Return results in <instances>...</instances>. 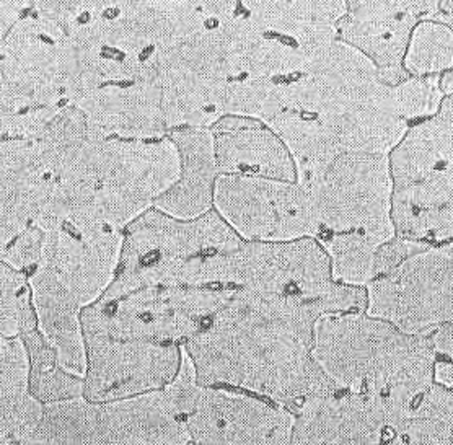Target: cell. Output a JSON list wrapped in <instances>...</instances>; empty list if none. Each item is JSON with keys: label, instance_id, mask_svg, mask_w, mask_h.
I'll use <instances>...</instances> for the list:
<instances>
[{"label": "cell", "instance_id": "cell-1", "mask_svg": "<svg viewBox=\"0 0 453 445\" xmlns=\"http://www.w3.org/2000/svg\"><path fill=\"white\" fill-rule=\"evenodd\" d=\"M319 302L237 289L203 332L183 344L196 382L269 398L290 411L341 390L315 356Z\"/></svg>", "mask_w": 453, "mask_h": 445}, {"label": "cell", "instance_id": "cell-2", "mask_svg": "<svg viewBox=\"0 0 453 445\" xmlns=\"http://www.w3.org/2000/svg\"><path fill=\"white\" fill-rule=\"evenodd\" d=\"M180 173V152L168 134L124 139L90 129L88 141L65 170L40 218H67L126 230L175 185Z\"/></svg>", "mask_w": 453, "mask_h": 445}, {"label": "cell", "instance_id": "cell-3", "mask_svg": "<svg viewBox=\"0 0 453 445\" xmlns=\"http://www.w3.org/2000/svg\"><path fill=\"white\" fill-rule=\"evenodd\" d=\"M313 356L341 390L380 398L403 416L434 383L431 336L402 332L367 311L321 317Z\"/></svg>", "mask_w": 453, "mask_h": 445}, {"label": "cell", "instance_id": "cell-4", "mask_svg": "<svg viewBox=\"0 0 453 445\" xmlns=\"http://www.w3.org/2000/svg\"><path fill=\"white\" fill-rule=\"evenodd\" d=\"M243 242L216 207L195 219L150 207L124 230L116 276L100 299L158 284L217 286L219 259Z\"/></svg>", "mask_w": 453, "mask_h": 445}, {"label": "cell", "instance_id": "cell-5", "mask_svg": "<svg viewBox=\"0 0 453 445\" xmlns=\"http://www.w3.org/2000/svg\"><path fill=\"white\" fill-rule=\"evenodd\" d=\"M71 58L65 27L40 12L25 15L2 36V137L42 134L71 106Z\"/></svg>", "mask_w": 453, "mask_h": 445}, {"label": "cell", "instance_id": "cell-6", "mask_svg": "<svg viewBox=\"0 0 453 445\" xmlns=\"http://www.w3.org/2000/svg\"><path fill=\"white\" fill-rule=\"evenodd\" d=\"M392 218L404 239L453 240V95L390 152Z\"/></svg>", "mask_w": 453, "mask_h": 445}, {"label": "cell", "instance_id": "cell-7", "mask_svg": "<svg viewBox=\"0 0 453 445\" xmlns=\"http://www.w3.org/2000/svg\"><path fill=\"white\" fill-rule=\"evenodd\" d=\"M217 286L319 302L331 313L365 311L367 289L333 280L331 259L315 237L243 242L219 259Z\"/></svg>", "mask_w": 453, "mask_h": 445}, {"label": "cell", "instance_id": "cell-8", "mask_svg": "<svg viewBox=\"0 0 453 445\" xmlns=\"http://www.w3.org/2000/svg\"><path fill=\"white\" fill-rule=\"evenodd\" d=\"M88 137L87 118L77 106L64 108L42 134L2 137L0 249L50 206L62 176Z\"/></svg>", "mask_w": 453, "mask_h": 445}, {"label": "cell", "instance_id": "cell-9", "mask_svg": "<svg viewBox=\"0 0 453 445\" xmlns=\"http://www.w3.org/2000/svg\"><path fill=\"white\" fill-rule=\"evenodd\" d=\"M31 444H193L164 390L90 402L85 396L44 404Z\"/></svg>", "mask_w": 453, "mask_h": 445}, {"label": "cell", "instance_id": "cell-10", "mask_svg": "<svg viewBox=\"0 0 453 445\" xmlns=\"http://www.w3.org/2000/svg\"><path fill=\"white\" fill-rule=\"evenodd\" d=\"M235 290L224 286L158 284L116 299H98L82 311L83 332L118 340L185 344L206 328Z\"/></svg>", "mask_w": 453, "mask_h": 445}, {"label": "cell", "instance_id": "cell-11", "mask_svg": "<svg viewBox=\"0 0 453 445\" xmlns=\"http://www.w3.org/2000/svg\"><path fill=\"white\" fill-rule=\"evenodd\" d=\"M165 390L193 444H292L294 411L250 392L199 385L185 349L181 369Z\"/></svg>", "mask_w": 453, "mask_h": 445}, {"label": "cell", "instance_id": "cell-12", "mask_svg": "<svg viewBox=\"0 0 453 445\" xmlns=\"http://www.w3.org/2000/svg\"><path fill=\"white\" fill-rule=\"evenodd\" d=\"M305 185L321 226L319 237L354 230L371 232L387 242L396 237L395 185L387 154H342Z\"/></svg>", "mask_w": 453, "mask_h": 445}, {"label": "cell", "instance_id": "cell-13", "mask_svg": "<svg viewBox=\"0 0 453 445\" xmlns=\"http://www.w3.org/2000/svg\"><path fill=\"white\" fill-rule=\"evenodd\" d=\"M214 207L247 242H288L321 234L309 187L263 176L219 175Z\"/></svg>", "mask_w": 453, "mask_h": 445}, {"label": "cell", "instance_id": "cell-14", "mask_svg": "<svg viewBox=\"0 0 453 445\" xmlns=\"http://www.w3.org/2000/svg\"><path fill=\"white\" fill-rule=\"evenodd\" d=\"M365 289L369 315L410 334H431L453 321V242L412 255Z\"/></svg>", "mask_w": 453, "mask_h": 445}, {"label": "cell", "instance_id": "cell-15", "mask_svg": "<svg viewBox=\"0 0 453 445\" xmlns=\"http://www.w3.org/2000/svg\"><path fill=\"white\" fill-rule=\"evenodd\" d=\"M87 371L83 396L110 402L164 390L183 363L180 342L118 340L85 333Z\"/></svg>", "mask_w": 453, "mask_h": 445}, {"label": "cell", "instance_id": "cell-16", "mask_svg": "<svg viewBox=\"0 0 453 445\" xmlns=\"http://www.w3.org/2000/svg\"><path fill=\"white\" fill-rule=\"evenodd\" d=\"M35 224L44 232L42 265L73 290L83 309L98 301L116 276L124 230L67 218H40Z\"/></svg>", "mask_w": 453, "mask_h": 445}, {"label": "cell", "instance_id": "cell-17", "mask_svg": "<svg viewBox=\"0 0 453 445\" xmlns=\"http://www.w3.org/2000/svg\"><path fill=\"white\" fill-rule=\"evenodd\" d=\"M403 418L380 398L338 390L294 410L292 444H393Z\"/></svg>", "mask_w": 453, "mask_h": 445}, {"label": "cell", "instance_id": "cell-18", "mask_svg": "<svg viewBox=\"0 0 453 445\" xmlns=\"http://www.w3.org/2000/svg\"><path fill=\"white\" fill-rule=\"evenodd\" d=\"M437 0H348V15L340 21L341 40L367 54L381 81L398 85L410 77L403 59L418 21L435 11Z\"/></svg>", "mask_w": 453, "mask_h": 445}, {"label": "cell", "instance_id": "cell-19", "mask_svg": "<svg viewBox=\"0 0 453 445\" xmlns=\"http://www.w3.org/2000/svg\"><path fill=\"white\" fill-rule=\"evenodd\" d=\"M77 106L93 133L104 137L157 139L168 134L162 94L155 82L104 83Z\"/></svg>", "mask_w": 453, "mask_h": 445}, {"label": "cell", "instance_id": "cell-20", "mask_svg": "<svg viewBox=\"0 0 453 445\" xmlns=\"http://www.w3.org/2000/svg\"><path fill=\"white\" fill-rule=\"evenodd\" d=\"M220 175L263 176L297 181V166L288 147L259 119L226 114L211 127Z\"/></svg>", "mask_w": 453, "mask_h": 445}, {"label": "cell", "instance_id": "cell-21", "mask_svg": "<svg viewBox=\"0 0 453 445\" xmlns=\"http://www.w3.org/2000/svg\"><path fill=\"white\" fill-rule=\"evenodd\" d=\"M181 158V173L173 187L157 197L154 207L178 219H195L214 209V191L220 172L211 127L186 126L168 131Z\"/></svg>", "mask_w": 453, "mask_h": 445}, {"label": "cell", "instance_id": "cell-22", "mask_svg": "<svg viewBox=\"0 0 453 445\" xmlns=\"http://www.w3.org/2000/svg\"><path fill=\"white\" fill-rule=\"evenodd\" d=\"M30 284L42 332L56 346L62 365L83 377L87 371V342L82 301L42 263L31 272Z\"/></svg>", "mask_w": 453, "mask_h": 445}, {"label": "cell", "instance_id": "cell-23", "mask_svg": "<svg viewBox=\"0 0 453 445\" xmlns=\"http://www.w3.org/2000/svg\"><path fill=\"white\" fill-rule=\"evenodd\" d=\"M0 444H31L44 403L30 388V357L20 338L0 336Z\"/></svg>", "mask_w": 453, "mask_h": 445}, {"label": "cell", "instance_id": "cell-24", "mask_svg": "<svg viewBox=\"0 0 453 445\" xmlns=\"http://www.w3.org/2000/svg\"><path fill=\"white\" fill-rule=\"evenodd\" d=\"M20 338L30 357V388L42 403H56L83 396L82 375L69 372L59 359V352L40 328V321L31 320L21 328Z\"/></svg>", "mask_w": 453, "mask_h": 445}, {"label": "cell", "instance_id": "cell-25", "mask_svg": "<svg viewBox=\"0 0 453 445\" xmlns=\"http://www.w3.org/2000/svg\"><path fill=\"white\" fill-rule=\"evenodd\" d=\"M393 444H453V392L433 383L403 418Z\"/></svg>", "mask_w": 453, "mask_h": 445}, {"label": "cell", "instance_id": "cell-26", "mask_svg": "<svg viewBox=\"0 0 453 445\" xmlns=\"http://www.w3.org/2000/svg\"><path fill=\"white\" fill-rule=\"evenodd\" d=\"M317 240L330 257L333 280L357 288H367L373 280L377 249L387 242L375 234L359 230L325 234Z\"/></svg>", "mask_w": 453, "mask_h": 445}, {"label": "cell", "instance_id": "cell-27", "mask_svg": "<svg viewBox=\"0 0 453 445\" xmlns=\"http://www.w3.org/2000/svg\"><path fill=\"white\" fill-rule=\"evenodd\" d=\"M453 65V30L442 21L416 25L404 56V67L414 77L449 71Z\"/></svg>", "mask_w": 453, "mask_h": 445}, {"label": "cell", "instance_id": "cell-28", "mask_svg": "<svg viewBox=\"0 0 453 445\" xmlns=\"http://www.w3.org/2000/svg\"><path fill=\"white\" fill-rule=\"evenodd\" d=\"M2 278V328L0 336L17 338L21 328L36 320L38 315L33 305L30 274L15 270L11 265H0Z\"/></svg>", "mask_w": 453, "mask_h": 445}, {"label": "cell", "instance_id": "cell-29", "mask_svg": "<svg viewBox=\"0 0 453 445\" xmlns=\"http://www.w3.org/2000/svg\"><path fill=\"white\" fill-rule=\"evenodd\" d=\"M393 98L396 114L408 121L437 114L445 94L441 87V79L427 75L408 77L398 85H393Z\"/></svg>", "mask_w": 453, "mask_h": 445}, {"label": "cell", "instance_id": "cell-30", "mask_svg": "<svg viewBox=\"0 0 453 445\" xmlns=\"http://www.w3.org/2000/svg\"><path fill=\"white\" fill-rule=\"evenodd\" d=\"M44 251V232L42 227L33 224L25 228L15 239H12L5 247H2L0 258L11 265L15 270L25 271L31 274L42 261Z\"/></svg>", "mask_w": 453, "mask_h": 445}, {"label": "cell", "instance_id": "cell-31", "mask_svg": "<svg viewBox=\"0 0 453 445\" xmlns=\"http://www.w3.org/2000/svg\"><path fill=\"white\" fill-rule=\"evenodd\" d=\"M429 245L421 240L404 239V237H393L392 240L385 242L377 249L375 255V268H373V278L387 274L390 271L398 268L406 259L411 258L412 255L423 251Z\"/></svg>", "mask_w": 453, "mask_h": 445}, {"label": "cell", "instance_id": "cell-32", "mask_svg": "<svg viewBox=\"0 0 453 445\" xmlns=\"http://www.w3.org/2000/svg\"><path fill=\"white\" fill-rule=\"evenodd\" d=\"M33 7L31 0H2V21H0V35L5 36L11 32L12 27L21 20L25 15L30 13Z\"/></svg>", "mask_w": 453, "mask_h": 445}, {"label": "cell", "instance_id": "cell-33", "mask_svg": "<svg viewBox=\"0 0 453 445\" xmlns=\"http://www.w3.org/2000/svg\"><path fill=\"white\" fill-rule=\"evenodd\" d=\"M431 341L435 352H442L447 357L453 359V321L445 323L431 333Z\"/></svg>", "mask_w": 453, "mask_h": 445}, {"label": "cell", "instance_id": "cell-34", "mask_svg": "<svg viewBox=\"0 0 453 445\" xmlns=\"http://www.w3.org/2000/svg\"><path fill=\"white\" fill-rule=\"evenodd\" d=\"M434 380L447 388L453 387V364L439 363L434 365Z\"/></svg>", "mask_w": 453, "mask_h": 445}, {"label": "cell", "instance_id": "cell-35", "mask_svg": "<svg viewBox=\"0 0 453 445\" xmlns=\"http://www.w3.org/2000/svg\"><path fill=\"white\" fill-rule=\"evenodd\" d=\"M435 21H442L453 30V0H441V12Z\"/></svg>", "mask_w": 453, "mask_h": 445}, {"label": "cell", "instance_id": "cell-36", "mask_svg": "<svg viewBox=\"0 0 453 445\" xmlns=\"http://www.w3.org/2000/svg\"><path fill=\"white\" fill-rule=\"evenodd\" d=\"M441 87H442L443 94L453 95V73L443 75L441 79Z\"/></svg>", "mask_w": 453, "mask_h": 445}]
</instances>
